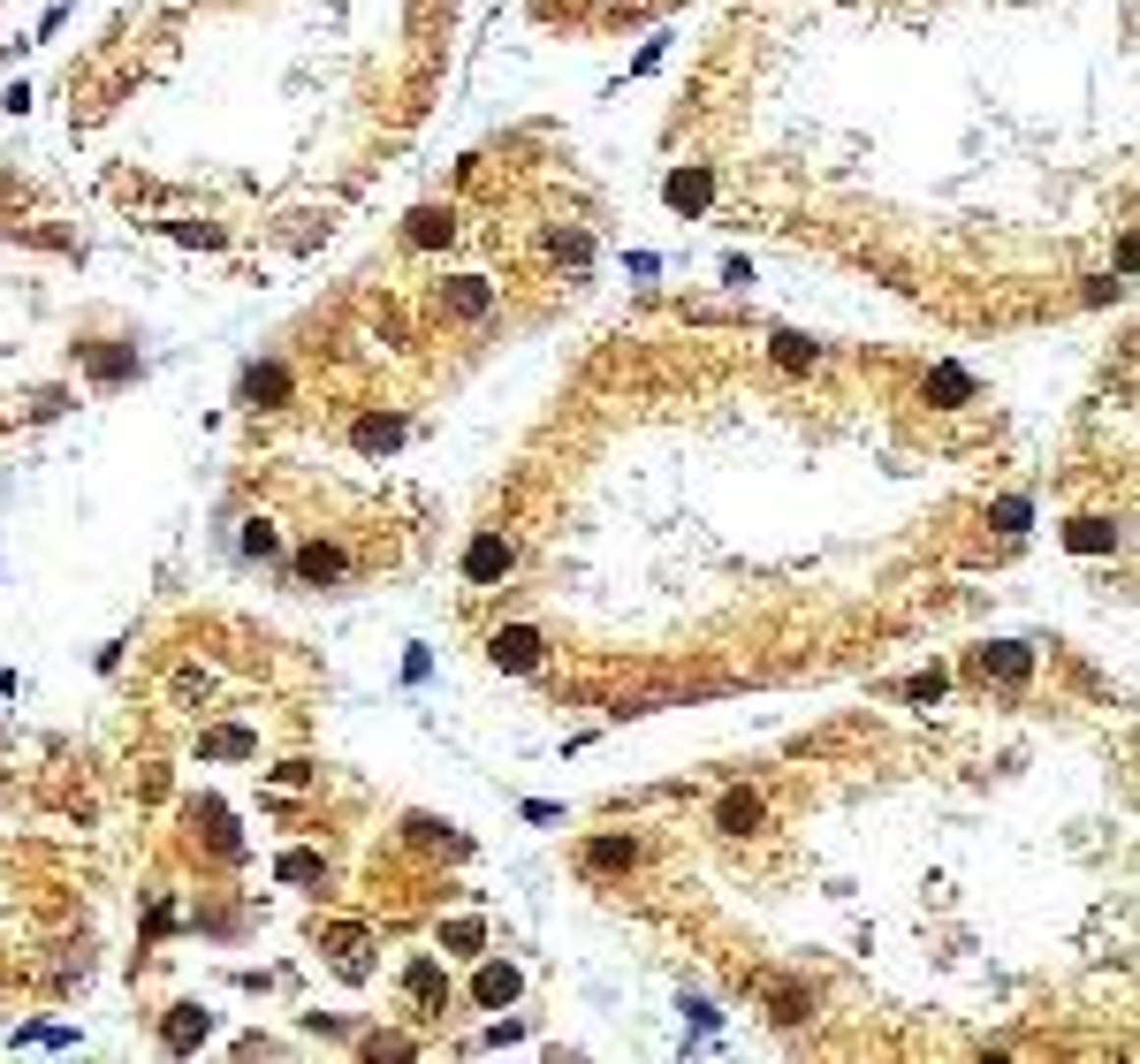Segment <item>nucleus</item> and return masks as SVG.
<instances>
[{"label": "nucleus", "instance_id": "2", "mask_svg": "<svg viewBox=\"0 0 1140 1064\" xmlns=\"http://www.w3.org/2000/svg\"><path fill=\"white\" fill-rule=\"evenodd\" d=\"M502 563H510V547H502V540H480V547H472V578H494Z\"/></svg>", "mask_w": 1140, "mask_h": 1064}, {"label": "nucleus", "instance_id": "1", "mask_svg": "<svg viewBox=\"0 0 1140 1064\" xmlns=\"http://www.w3.org/2000/svg\"><path fill=\"white\" fill-rule=\"evenodd\" d=\"M494 662L525 669V662H533V632H510V639H494Z\"/></svg>", "mask_w": 1140, "mask_h": 1064}, {"label": "nucleus", "instance_id": "3", "mask_svg": "<svg viewBox=\"0 0 1140 1064\" xmlns=\"http://www.w3.org/2000/svg\"><path fill=\"white\" fill-rule=\"evenodd\" d=\"M753 813H761V806H753V799H730V806H722V829H745Z\"/></svg>", "mask_w": 1140, "mask_h": 1064}]
</instances>
